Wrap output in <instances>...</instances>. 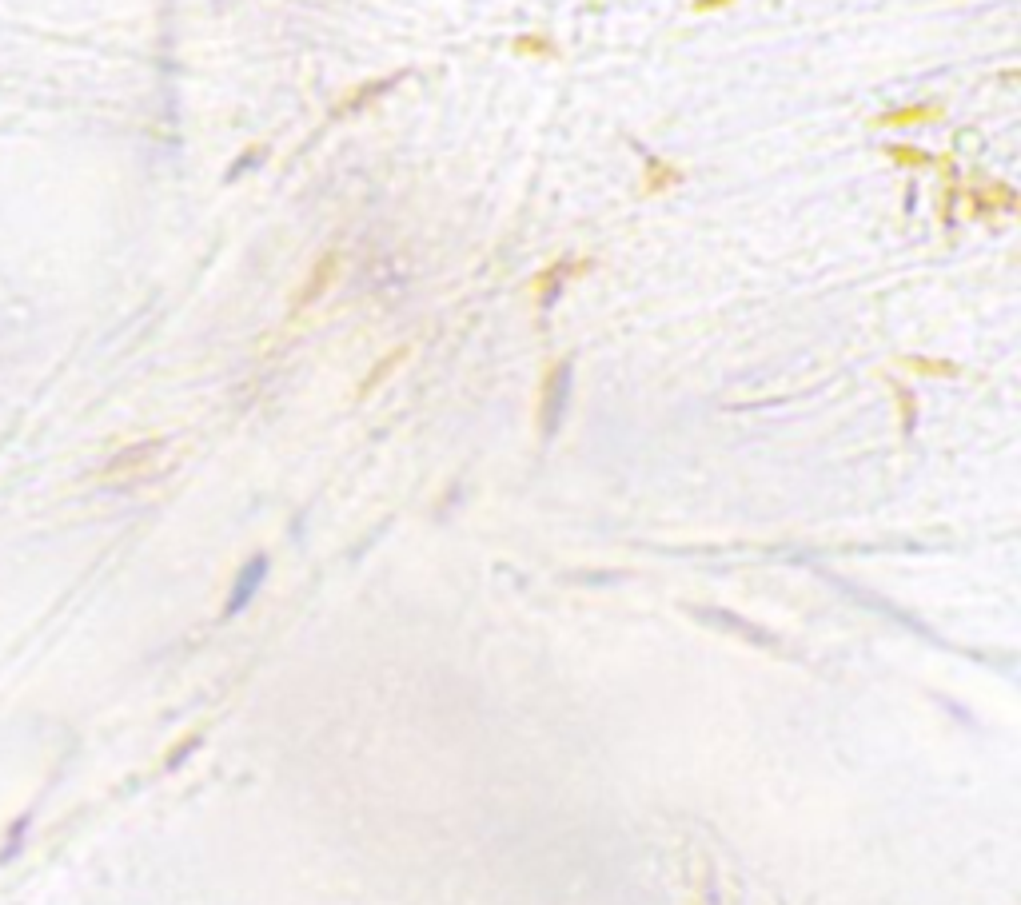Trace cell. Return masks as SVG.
Here are the masks:
<instances>
[{
	"instance_id": "obj_1",
	"label": "cell",
	"mask_w": 1021,
	"mask_h": 905,
	"mask_svg": "<svg viewBox=\"0 0 1021 905\" xmlns=\"http://www.w3.org/2000/svg\"><path fill=\"white\" fill-rule=\"evenodd\" d=\"M571 387H575V367H571V359H563L543 379V403H539V431H543V439H551L563 427V415H567V403H571Z\"/></svg>"
},
{
	"instance_id": "obj_2",
	"label": "cell",
	"mask_w": 1021,
	"mask_h": 905,
	"mask_svg": "<svg viewBox=\"0 0 1021 905\" xmlns=\"http://www.w3.org/2000/svg\"><path fill=\"white\" fill-rule=\"evenodd\" d=\"M168 451V443L164 439H144V443H132V447H124V451H116L108 463H104V479L108 483H124V479H144L156 463H160V455Z\"/></svg>"
},
{
	"instance_id": "obj_3",
	"label": "cell",
	"mask_w": 1021,
	"mask_h": 905,
	"mask_svg": "<svg viewBox=\"0 0 1021 905\" xmlns=\"http://www.w3.org/2000/svg\"><path fill=\"white\" fill-rule=\"evenodd\" d=\"M264 579H268V555H256V559H248V563L240 567L236 583H232V595H228V606H224V614H228V618H232V614H240L244 606L256 599V591L264 587Z\"/></svg>"
},
{
	"instance_id": "obj_4",
	"label": "cell",
	"mask_w": 1021,
	"mask_h": 905,
	"mask_svg": "<svg viewBox=\"0 0 1021 905\" xmlns=\"http://www.w3.org/2000/svg\"><path fill=\"white\" fill-rule=\"evenodd\" d=\"M587 268H591L587 260H583V264H575V260H567V256H563V260H555V264H551V268H547V272H543V276L535 280V300H539V307L547 311L551 303L559 300V292L567 288V280L583 276Z\"/></svg>"
},
{
	"instance_id": "obj_5",
	"label": "cell",
	"mask_w": 1021,
	"mask_h": 905,
	"mask_svg": "<svg viewBox=\"0 0 1021 905\" xmlns=\"http://www.w3.org/2000/svg\"><path fill=\"white\" fill-rule=\"evenodd\" d=\"M411 76V68H403V72H391L387 80H371V84H363V88H355V96H347L340 108L332 112V120H343V116H355V112H363L371 100H379L383 92H391L399 80H407Z\"/></svg>"
},
{
	"instance_id": "obj_6",
	"label": "cell",
	"mask_w": 1021,
	"mask_h": 905,
	"mask_svg": "<svg viewBox=\"0 0 1021 905\" xmlns=\"http://www.w3.org/2000/svg\"><path fill=\"white\" fill-rule=\"evenodd\" d=\"M336 268H340V252H324V260L312 268V276H308V288L300 292V300H296V311H304L308 303H316L328 288H332V280H336Z\"/></svg>"
},
{
	"instance_id": "obj_7",
	"label": "cell",
	"mask_w": 1021,
	"mask_h": 905,
	"mask_svg": "<svg viewBox=\"0 0 1021 905\" xmlns=\"http://www.w3.org/2000/svg\"><path fill=\"white\" fill-rule=\"evenodd\" d=\"M942 120V104H910V108H894L878 116V128H914V124H930Z\"/></svg>"
},
{
	"instance_id": "obj_8",
	"label": "cell",
	"mask_w": 1021,
	"mask_h": 905,
	"mask_svg": "<svg viewBox=\"0 0 1021 905\" xmlns=\"http://www.w3.org/2000/svg\"><path fill=\"white\" fill-rule=\"evenodd\" d=\"M970 200H974V220H986V208H990V216H994L998 204H1002L1006 212L1018 208V196H1014V188H1006V184H982V188L970 192Z\"/></svg>"
},
{
	"instance_id": "obj_9",
	"label": "cell",
	"mask_w": 1021,
	"mask_h": 905,
	"mask_svg": "<svg viewBox=\"0 0 1021 905\" xmlns=\"http://www.w3.org/2000/svg\"><path fill=\"white\" fill-rule=\"evenodd\" d=\"M643 168H647V176H643V188H647V192H663V188H671V184H682L679 168L663 164V160L651 156V152H643Z\"/></svg>"
},
{
	"instance_id": "obj_10",
	"label": "cell",
	"mask_w": 1021,
	"mask_h": 905,
	"mask_svg": "<svg viewBox=\"0 0 1021 905\" xmlns=\"http://www.w3.org/2000/svg\"><path fill=\"white\" fill-rule=\"evenodd\" d=\"M519 56H547V60H555L559 56V48L547 40V36H535V32H527V36H515V44H511Z\"/></svg>"
},
{
	"instance_id": "obj_11",
	"label": "cell",
	"mask_w": 1021,
	"mask_h": 905,
	"mask_svg": "<svg viewBox=\"0 0 1021 905\" xmlns=\"http://www.w3.org/2000/svg\"><path fill=\"white\" fill-rule=\"evenodd\" d=\"M886 156L894 160V164H902V168H930V152H922V148H910V144H890L886 148Z\"/></svg>"
},
{
	"instance_id": "obj_12",
	"label": "cell",
	"mask_w": 1021,
	"mask_h": 905,
	"mask_svg": "<svg viewBox=\"0 0 1021 905\" xmlns=\"http://www.w3.org/2000/svg\"><path fill=\"white\" fill-rule=\"evenodd\" d=\"M28 826H32V818L24 814V818H20V822L8 830V842H4V850H0V862H8V858H12V854L24 846V834H28Z\"/></svg>"
},
{
	"instance_id": "obj_13",
	"label": "cell",
	"mask_w": 1021,
	"mask_h": 905,
	"mask_svg": "<svg viewBox=\"0 0 1021 905\" xmlns=\"http://www.w3.org/2000/svg\"><path fill=\"white\" fill-rule=\"evenodd\" d=\"M403 355H407V351H403V347H399V351H395V355H391V359H387V363H375V371H371V379H367V383H363V391H359V395H367V391H371V387H375V383H379V379H383V375H391V367H395V363H399V359H403Z\"/></svg>"
},
{
	"instance_id": "obj_14",
	"label": "cell",
	"mask_w": 1021,
	"mask_h": 905,
	"mask_svg": "<svg viewBox=\"0 0 1021 905\" xmlns=\"http://www.w3.org/2000/svg\"><path fill=\"white\" fill-rule=\"evenodd\" d=\"M260 160H264V148H252V152H244V160H240V164H236V168L228 172V180H236V176H240V172H244L248 164H260Z\"/></svg>"
},
{
	"instance_id": "obj_15",
	"label": "cell",
	"mask_w": 1021,
	"mask_h": 905,
	"mask_svg": "<svg viewBox=\"0 0 1021 905\" xmlns=\"http://www.w3.org/2000/svg\"><path fill=\"white\" fill-rule=\"evenodd\" d=\"M196 746H200V742H196V738H188V742H180V746H176V754H172V758H168V766H172V770H176V766H180V762H184V758H188V754H192V750H196Z\"/></svg>"
},
{
	"instance_id": "obj_16",
	"label": "cell",
	"mask_w": 1021,
	"mask_h": 905,
	"mask_svg": "<svg viewBox=\"0 0 1021 905\" xmlns=\"http://www.w3.org/2000/svg\"><path fill=\"white\" fill-rule=\"evenodd\" d=\"M730 4H734V0H694L690 8H694V12H718V8H730Z\"/></svg>"
}]
</instances>
